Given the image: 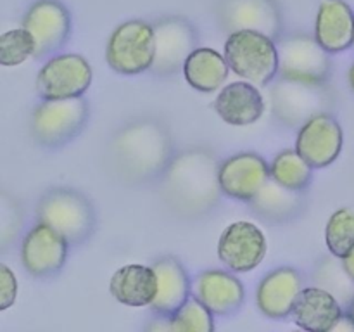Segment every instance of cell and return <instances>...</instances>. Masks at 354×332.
Wrapping results in <instances>:
<instances>
[{
  "label": "cell",
  "instance_id": "6da1fadb",
  "mask_svg": "<svg viewBox=\"0 0 354 332\" xmlns=\"http://www.w3.org/2000/svg\"><path fill=\"white\" fill-rule=\"evenodd\" d=\"M159 194L180 218H201L220 201V163L207 149H189L173 156L159 178Z\"/></svg>",
  "mask_w": 354,
  "mask_h": 332
},
{
  "label": "cell",
  "instance_id": "7a4b0ae2",
  "mask_svg": "<svg viewBox=\"0 0 354 332\" xmlns=\"http://www.w3.org/2000/svg\"><path fill=\"white\" fill-rule=\"evenodd\" d=\"M113 175L128 185H144L159 180L173 159V138L158 120L142 118L124 124L109 144Z\"/></svg>",
  "mask_w": 354,
  "mask_h": 332
},
{
  "label": "cell",
  "instance_id": "3957f363",
  "mask_svg": "<svg viewBox=\"0 0 354 332\" xmlns=\"http://www.w3.org/2000/svg\"><path fill=\"white\" fill-rule=\"evenodd\" d=\"M37 218L64 235L71 246L88 241L97 223L92 203L68 187L47 190L37 204Z\"/></svg>",
  "mask_w": 354,
  "mask_h": 332
},
{
  "label": "cell",
  "instance_id": "277c9868",
  "mask_svg": "<svg viewBox=\"0 0 354 332\" xmlns=\"http://www.w3.org/2000/svg\"><path fill=\"white\" fill-rule=\"evenodd\" d=\"M225 57L235 75L266 86L279 75V47L259 31H234L225 42Z\"/></svg>",
  "mask_w": 354,
  "mask_h": 332
},
{
  "label": "cell",
  "instance_id": "5b68a950",
  "mask_svg": "<svg viewBox=\"0 0 354 332\" xmlns=\"http://www.w3.org/2000/svg\"><path fill=\"white\" fill-rule=\"evenodd\" d=\"M88 114V102L83 97L44 99L31 114V135L41 147H62L85 130Z\"/></svg>",
  "mask_w": 354,
  "mask_h": 332
},
{
  "label": "cell",
  "instance_id": "8992f818",
  "mask_svg": "<svg viewBox=\"0 0 354 332\" xmlns=\"http://www.w3.org/2000/svg\"><path fill=\"white\" fill-rule=\"evenodd\" d=\"M273 116L282 124L301 128L317 114L328 113L334 93L327 83H308L280 78L270 90Z\"/></svg>",
  "mask_w": 354,
  "mask_h": 332
},
{
  "label": "cell",
  "instance_id": "52a82bcc",
  "mask_svg": "<svg viewBox=\"0 0 354 332\" xmlns=\"http://www.w3.org/2000/svg\"><path fill=\"white\" fill-rule=\"evenodd\" d=\"M156 59L154 26L145 21L121 23L111 33L106 47V61L120 75H140L151 71Z\"/></svg>",
  "mask_w": 354,
  "mask_h": 332
},
{
  "label": "cell",
  "instance_id": "ba28073f",
  "mask_svg": "<svg viewBox=\"0 0 354 332\" xmlns=\"http://www.w3.org/2000/svg\"><path fill=\"white\" fill-rule=\"evenodd\" d=\"M279 76L308 83H327L332 75L330 54L317 40V37L296 33L280 37Z\"/></svg>",
  "mask_w": 354,
  "mask_h": 332
},
{
  "label": "cell",
  "instance_id": "9c48e42d",
  "mask_svg": "<svg viewBox=\"0 0 354 332\" xmlns=\"http://www.w3.org/2000/svg\"><path fill=\"white\" fill-rule=\"evenodd\" d=\"M216 17L228 35L251 30L275 42L282 37L283 17L277 0H218Z\"/></svg>",
  "mask_w": 354,
  "mask_h": 332
},
{
  "label": "cell",
  "instance_id": "30bf717a",
  "mask_svg": "<svg viewBox=\"0 0 354 332\" xmlns=\"http://www.w3.org/2000/svg\"><path fill=\"white\" fill-rule=\"evenodd\" d=\"M156 59L151 71L158 76H171L183 69L187 57L197 48L196 26L182 16H168L156 21Z\"/></svg>",
  "mask_w": 354,
  "mask_h": 332
},
{
  "label": "cell",
  "instance_id": "8fae6325",
  "mask_svg": "<svg viewBox=\"0 0 354 332\" xmlns=\"http://www.w3.org/2000/svg\"><path fill=\"white\" fill-rule=\"evenodd\" d=\"M92 68L80 54H59L48 59L37 75L41 99L83 97L92 83Z\"/></svg>",
  "mask_w": 354,
  "mask_h": 332
},
{
  "label": "cell",
  "instance_id": "7c38bea8",
  "mask_svg": "<svg viewBox=\"0 0 354 332\" xmlns=\"http://www.w3.org/2000/svg\"><path fill=\"white\" fill-rule=\"evenodd\" d=\"M23 28L35 38V57H48L71 37V12L61 0H35L24 12Z\"/></svg>",
  "mask_w": 354,
  "mask_h": 332
},
{
  "label": "cell",
  "instance_id": "4fadbf2b",
  "mask_svg": "<svg viewBox=\"0 0 354 332\" xmlns=\"http://www.w3.org/2000/svg\"><path fill=\"white\" fill-rule=\"evenodd\" d=\"M69 242L50 225L38 221L28 230L21 244L24 270L37 279L57 275L69 255Z\"/></svg>",
  "mask_w": 354,
  "mask_h": 332
},
{
  "label": "cell",
  "instance_id": "5bb4252c",
  "mask_svg": "<svg viewBox=\"0 0 354 332\" xmlns=\"http://www.w3.org/2000/svg\"><path fill=\"white\" fill-rule=\"evenodd\" d=\"M266 256V237L258 225L235 221L218 241V258L232 272L245 273L258 268Z\"/></svg>",
  "mask_w": 354,
  "mask_h": 332
},
{
  "label": "cell",
  "instance_id": "9a60e30c",
  "mask_svg": "<svg viewBox=\"0 0 354 332\" xmlns=\"http://www.w3.org/2000/svg\"><path fill=\"white\" fill-rule=\"evenodd\" d=\"M342 144H344V133L339 121L330 113H322L299 128L296 151L315 169H322L330 166L339 158Z\"/></svg>",
  "mask_w": 354,
  "mask_h": 332
},
{
  "label": "cell",
  "instance_id": "2e32d148",
  "mask_svg": "<svg viewBox=\"0 0 354 332\" xmlns=\"http://www.w3.org/2000/svg\"><path fill=\"white\" fill-rule=\"evenodd\" d=\"M270 176V165L256 152H239L220 165L221 192L232 199L249 203Z\"/></svg>",
  "mask_w": 354,
  "mask_h": 332
},
{
  "label": "cell",
  "instance_id": "e0dca14e",
  "mask_svg": "<svg viewBox=\"0 0 354 332\" xmlns=\"http://www.w3.org/2000/svg\"><path fill=\"white\" fill-rule=\"evenodd\" d=\"M303 277L290 266H280L263 277L256 290V304L265 317L283 320L292 317L294 306L303 293Z\"/></svg>",
  "mask_w": 354,
  "mask_h": 332
},
{
  "label": "cell",
  "instance_id": "ac0fdd59",
  "mask_svg": "<svg viewBox=\"0 0 354 332\" xmlns=\"http://www.w3.org/2000/svg\"><path fill=\"white\" fill-rule=\"evenodd\" d=\"M192 293L218 317L237 313L245 301V290L241 280L223 270H206L199 273Z\"/></svg>",
  "mask_w": 354,
  "mask_h": 332
},
{
  "label": "cell",
  "instance_id": "d6986e66",
  "mask_svg": "<svg viewBox=\"0 0 354 332\" xmlns=\"http://www.w3.org/2000/svg\"><path fill=\"white\" fill-rule=\"evenodd\" d=\"M315 37L328 54H341L354 45V10L346 0H322Z\"/></svg>",
  "mask_w": 354,
  "mask_h": 332
},
{
  "label": "cell",
  "instance_id": "ffe728a7",
  "mask_svg": "<svg viewBox=\"0 0 354 332\" xmlns=\"http://www.w3.org/2000/svg\"><path fill=\"white\" fill-rule=\"evenodd\" d=\"M218 116L234 127H249L265 113L263 93L251 82H234L225 85L214 100Z\"/></svg>",
  "mask_w": 354,
  "mask_h": 332
},
{
  "label": "cell",
  "instance_id": "44dd1931",
  "mask_svg": "<svg viewBox=\"0 0 354 332\" xmlns=\"http://www.w3.org/2000/svg\"><path fill=\"white\" fill-rule=\"evenodd\" d=\"M342 313V304L334 294L318 286H311L304 287L297 297L292 320L304 331L332 332Z\"/></svg>",
  "mask_w": 354,
  "mask_h": 332
},
{
  "label": "cell",
  "instance_id": "7402d4cb",
  "mask_svg": "<svg viewBox=\"0 0 354 332\" xmlns=\"http://www.w3.org/2000/svg\"><path fill=\"white\" fill-rule=\"evenodd\" d=\"M158 277V294L151 308L154 313L171 317L190 296V279L182 261L175 256H162L152 263Z\"/></svg>",
  "mask_w": 354,
  "mask_h": 332
},
{
  "label": "cell",
  "instance_id": "603a6c76",
  "mask_svg": "<svg viewBox=\"0 0 354 332\" xmlns=\"http://www.w3.org/2000/svg\"><path fill=\"white\" fill-rule=\"evenodd\" d=\"M109 290L121 304L151 306L158 294V277L152 266L127 265L111 277Z\"/></svg>",
  "mask_w": 354,
  "mask_h": 332
},
{
  "label": "cell",
  "instance_id": "cb8c5ba5",
  "mask_svg": "<svg viewBox=\"0 0 354 332\" xmlns=\"http://www.w3.org/2000/svg\"><path fill=\"white\" fill-rule=\"evenodd\" d=\"M252 211L268 223H287L294 220L306 206L304 192L290 190L270 176L268 182L249 201Z\"/></svg>",
  "mask_w": 354,
  "mask_h": 332
},
{
  "label": "cell",
  "instance_id": "d4e9b609",
  "mask_svg": "<svg viewBox=\"0 0 354 332\" xmlns=\"http://www.w3.org/2000/svg\"><path fill=\"white\" fill-rule=\"evenodd\" d=\"M182 71L187 83L192 89L211 93L220 90L221 85L227 82L230 66H228L225 54L221 55L213 48L201 47L187 57Z\"/></svg>",
  "mask_w": 354,
  "mask_h": 332
},
{
  "label": "cell",
  "instance_id": "484cf974",
  "mask_svg": "<svg viewBox=\"0 0 354 332\" xmlns=\"http://www.w3.org/2000/svg\"><path fill=\"white\" fill-rule=\"evenodd\" d=\"M313 166L296 149H283L270 165L272 178L286 189L297 192H306L313 180Z\"/></svg>",
  "mask_w": 354,
  "mask_h": 332
},
{
  "label": "cell",
  "instance_id": "4316f807",
  "mask_svg": "<svg viewBox=\"0 0 354 332\" xmlns=\"http://www.w3.org/2000/svg\"><path fill=\"white\" fill-rule=\"evenodd\" d=\"M315 286L327 289L334 294L341 304H351L354 299V280L346 272L342 259L332 255L330 258H324L317 265L313 272Z\"/></svg>",
  "mask_w": 354,
  "mask_h": 332
},
{
  "label": "cell",
  "instance_id": "83f0119b",
  "mask_svg": "<svg viewBox=\"0 0 354 332\" xmlns=\"http://www.w3.org/2000/svg\"><path fill=\"white\" fill-rule=\"evenodd\" d=\"M325 242L330 255L346 258L354 249V208H339L328 218Z\"/></svg>",
  "mask_w": 354,
  "mask_h": 332
},
{
  "label": "cell",
  "instance_id": "f1b7e54d",
  "mask_svg": "<svg viewBox=\"0 0 354 332\" xmlns=\"http://www.w3.org/2000/svg\"><path fill=\"white\" fill-rule=\"evenodd\" d=\"M171 332H213L214 320L213 311L197 299L189 297L175 313L169 317Z\"/></svg>",
  "mask_w": 354,
  "mask_h": 332
},
{
  "label": "cell",
  "instance_id": "f546056e",
  "mask_svg": "<svg viewBox=\"0 0 354 332\" xmlns=\"http://www.w3.org/2000/svg\"><path fill=\"white\" fill-rule=\"evenodd\" d=\"M37 44L26 28L6 31L0 37V64L19 66L30 57H35Z\"/></svg>",
  "mask_w": 354,
  "mask_h": 332
},
{
  "label": "cell",
  "instance_id": "4dcf8cb0",
  "mask_svg": "<svg viewBox=\"0 0 354 332\" xmlns=\"http://www.w3.org/2000/svg\"><path fill=\"white\" fill-rule=\"evenodd\" d=\"M17 296V280L12 270L7 265H0V310H7L14 304Z\"/></svg>",
  "mask_w": 354,
  "mask_h": 332
},
{
  "label": "cell",
  "instance_id": "1f68e13d",
  "mask_svg": "<svg viewBox=\"0 0 354 332\" xmlns=\"http://www.w3.org/2000/svg\"><path fill=\"white\" fill-rule=\"evenodd\" d=\"M332 331H349V332H354V318L351 317V313H342L341 318L337 320V324L334 325V329Z\"/></svg>",
  "mask_w": 354,
  "mask_h": 332
},
{
  "label": "cell",
  "instance_id": "d6a6232c",
  "mask_svg": "<svg viewBox=\"0 0 354 332\" xmlns=\"http://www.w3.org/2000/svg\"><path fill=\"white\" fill-rule=\"evenodd\" d=\"M342 265H344L346 272L349 273V277L354 280V249L348 256H346V258H342Z\"/></svg>",
  "mask_w": 354,
  "mask_h": 332
},
{
  "label": "cell",
  "instance_id": "836d02e7",
  "mask_svg": "<svg viewBox=\"0 0 354 332\" xmlns=\"http://www.w3.org/2000/svg\"><path fill=\"white\" fill-rule=\"evenodd\" d=\"M348 82H349V86H351V90L354 92V62L351 64V68H349V73H348Z\"/></svg>",
  "mask_w": 354,
  "mask_h": 332
},
{
  "label": "cell",
  "instance_id": "e575fe53",
  "mask_svg": "<svg viewBox=\"0 0 354 332\" xmlns=\"http://www.w3.org/2000/svg\"><path fill=\"white\" fill-rule=\"evenodd\" d=\"M348 311H349V313H351V317L354 318V299H353V303L349 304V310Z\"/></svg>",
  "mask_w": 354,
  "mask_h": 332
},
{
  "label": "cell",
  "instance_id": "d590c367",
  "mask_svg": "<svg viewBox=\"0 0 354 332\" xmlns=\"http://www.w3.org/2000/svg\"><path fill=\"white\" fill-rule=\"evenodd\" d=\"M353 47H354V45H353Z\"/></svg>",
  "mask_w": 354,
  "mask_h": 332
}]
</instances>
